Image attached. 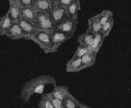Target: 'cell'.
Returning <instances> with one entry per match:
<instances>
[{
    "instance_id": "26",
    "label": "cell",
    "mask_w": 131,
    "mask_h": 108,
    "mask_svg": "<svg viewBox=\"0 0 131 108\" xmlns=\"http://www.w3.org/2000/svg\"><path fill=\"white\" fill-rule=\"evenodd\" d=\"M35 0H18V2L21 7H31Z\"/></svg>"
},
{
    "instance_id": "14",
    "label": "cell",
    "mask_w": 131,
    "mask_h": 108,
    "mask_svg": "<svg viewBox=\"0 0 131 108\" xmlns=\"http://www.w3.org/2000/svg\"><path fill=\"white\" fill-rule=\"evenodd\" d=\"M105 36L101 31L95 33L93 43L91 47L88 48L89 50L97 53L102 47Z\"/></svg>"
},
{
    "instance_id": "28",
    "label": "cell",
    "mask_w": 131,
    "mask_h": 108,
    "mask_svg": "<svg viewBox=\"0 0 131 108\" xmlns=\"http://www.w3.org/2000/svg\"><path fill=\"white\" fill-rule=\"evenodd\" d=\"M18 0H9V5H10V7H12L16 3H17Z\"/></svg>"
},
{
    "instance_id": "15",
    "label": "cell",
    "mask_w": 131,
    "mask_h": 108,
    "mask_svg": "<svg viewBox=\"0 0 131 108\" xmlns=\"http://www.w3.org/2000/svg\"><path fill=\"white\" fill-rule=\"evenodd\" d=\"M36 13V12L31 7H21V18L30 21L35 25Z\"/></svg>"
},
{
    "instance_id": "10",
    "label": "cell",
    "mask_w": 131,
    "mask_h": 108,
    "mask_svg": "<svg viewBox=\"0 0 131 108\" xmlns=\"http://www.w3.org/2000/svg\"><path fill=\"white\" fill-rule=\"evenodd\" d=\"M51 34L55 44L57 48H59V46L64 41H66L74 36V35L71 34H68L57 29L51 32Z\"/></svg>"
},
{
    "instance_id": "8",
    "label": "cell",
    "mask_w": 131,
    "mask_h": 108,
    "mask_svg": "<svg viewBox=\"0 0 131 108\" xmlns=\"http://www.w3.org/2000/svg\"><path fill=\"white\" fill-rule=\"evenodd\" d=\"M52 4L47 0H35L31 7L36 12H43L49 15Z\"/></svg>"
},
{
    "instance_id": "2",
    "label": "cell",
    "mask_w": 131,
    "mask_h": 108,
    "mask_svg": "<svg viewBox=\"0 0 131 108\" xmlns=\"http://www.w3.org/2000/svg\"><path fill=\"white\" fill-rule=\"evenodd\" d=\"M29 39L39 45L46 53L57 51L58 48L55 44L51 32L38 30Z\"/></svg>"
},
{
    "instance_id": "29",
    "label": "cell",
    "mask_w": 131,
    "mask_h": 108,
    "mask_svg": "<svg viewBox=\"0 0 131 108\" xmlns=\"http://www.w3.org/2000/svg\"><path fill=\"white\" fill-rule=\"evenodd\" d=\"M47 1L50 2V3H56L58 0H47Z\"/></svg>"
},
{
    "instance_id": "1",
    "label": "cell",
    "mask_w": 131,
    "mask_h": 108,
    "mask_svg": "<svg viewBox=\"0 0 131 108\" xmlns=\"http://www.w3.org/2000/svg\"><path fill=\"white\" fill-rule=\"evenodd\" d=\"M56 78L50 75H43L38 76L31 80L26 85L22 91L21 95L23 97L26 95L29 98L35 93L41 94L43 92L45 85L47 84H56Z\"/></svg>"
},
{
    "instance_id": "27",
    "label": "cell",
    "mask_w": 131,
    "mask_h": 108,
    "mask_svg": "<svg viewBox=\"0 0 131 108\" xmlns=\"http://www.w3.org/2000/svg\"><path fill=\"white\" fill-rule=\"evenodd\" d=\"M51 99L52 100V103L55 108H64L63 100L57 99Z\"/></svg>"
},
{
    "instance_id": "3",
    "label": "cell",
    "mask_w": 131,
    "mask_h": 108,
    "mask_svg": "<svg viewBox=\"0 0 131 108\" xmlns=\"http://www.w3.org/2000/svg\"><path fill=\"white\" fill-rule=\"evenodd\" d=\"M35 26L38 30L52 32L56 29V25L50 19L49 15L41 12H36Z\"/></svg>"
},
{
    "instance_id": "13",
    "label": "cell",
    "mask_w": 131,
    "mask_h": 108,
    "mask_svg": "<svg viewBox=\"0 0 131 108\" xmlns=\"http://www.w3.org/2000/svg\"><path fill=\"white\" fill-rule=\"evenodd\" d=\"M97 53L88 50L81 58L82 66L83 69L93 66L96 61Z\"/></svg>"
},
{
    "instance_id": "22",
    "label": "cell",
    "mask_w": 131,
    "mask_h": 108,
    "mask_svg": "<svg viewBox=\"0 0 131 108\" xmlns=\"http://www.w3.org/2000/svg\"><path fill=\"white\" fill-rule=\"evenodd\" d=\"M38 107L40 108H55L52 100L48 94L43 95L42 96Z\"/></svg>"
},
{
    "instance_id": "25",
    "label": "cell",
    "mask_w": 131,
    "mask_h": 108,
    "mask_svg": "<svg viewBox=\"0 0 131 108\" xmlns=\"http://www.w3.org/2000/svg\"><path fill=\"white\" fill-rule=\"evenodd\" d=\"M75 0H58L57 4L60 7L66 9Z\"/></svg>"
},
{
    "instance_id": "7",
    "label": "cell",
    "mask_w": 131,
    "mask_h": 108,
    "mask_svg": "<svg viewBox=\"0 0 131 108\" xmlns=\"http://www.w3.org/2000/svg\"><path fill=\"white\" fill-rule=\"evenodd\" d=\"M17 23L23 32L27 35V39H29L38 30L34 24L21 18L18 21Z\"/></svg>"
},
{
    "instance_id": "21",
    "label": "cell",
    "mask_w": 131,
    "mask_h": 108,
    "mask_svg": "<svg viewBox=\"0 0 131 108\" xmlns=\"http://www.w3.org/2000/svg\"><path fill=\"white\" fill-rule=\"evenodd\" d=\"M114 14L110 10H104L96 15L97 18L102 26L110 19L113 18Z\"/></svg>"
},
{
    "instance_id": "4",
    "label": "cell",
    "mask_w": 131,
    "mask_h": 108,
    "mask_svg": "<svg viewBox=\"0 0 131 108\" xmlns=\"http://www.w3.org/2000/svg\"><path fill=\"white\" fill-rule=\"evenodd\" d=\"M49 16L52 23L57 25L70 16L65 9L55 3L52 4Z\"/></svg>"
},
{
    "instance_id": "19",
    "label": "cell",
    "mask_w": 131,
    "mask_h": 108,
    "mask_svg": "<svg viewBox=\"0 0 131 108\" xmlns=\"http://www.w3.org/2000/svg\"><path fill=\"white\" fill-rule=\"evenodd\" d=\"M81 58L76 60H70L66 65V71L67 72H77L83 70Z\"/></svg>"
},
{
    "instance_id": "11",
    "label": "cell",
    "mask_w": 131,
    "mask_h": 108,
    "mask_svg": "<svg viewBox=\"0 0 131 108\" xmlns=\"http://www.w3.org/2000/svg\"><path fill=\"white\" fill-rule=\"evenodd\" d=\"M68 87L65 85L58 86L54 85V90L52 92L48 93L51 98L63 100L64 97L69 93Z\"/></svg>"
},
{
    "instance_id": "16",
    "label": "cell",
    "mask_w": 131,
    "mask_h": 108,
    "mask_svg": "<svg viewBox=\"0 0 131 108\" xmlns=\"http://www.w3.org/2000/svg\"><path fill=\"white\" fill-rule=\"evenodd\" d=\"M88 27L86 30L87 33L95 34L101 30L102 25L97 18L96 15L90 18L88 20Z\"/></svg>"
},
{
    "instance_id": "23",
    "label": "cell",
    "mask_w": 131,
    "mask_h": 108,
    "mask_svg": "<svg viewBox=\"0 0 131 108\" xmlns=\"http://www.w3.org/2000/svg\"><path fill=\"white\" fill-rule=\"evenodd\" d=\"M114 20L113 18H112L102 26L101 31L104 35L105 37L108 36L110 34L113 27L114 26Z\"/></svg>"
},
{
    "instance_id": "5",
    "label": "cell",
    "mask_w": 131,
    "mask_h": 108,
    "mask_svg": "<svg viewBox=\"0 0 131 108\" xmlns=\"http://www.w3.org/2000/svg\"><path fill=\"white\" fill-rule=\"evenodd\" d=\"M78 23V16H70L56 25V29L74 35Z\"/></svg>"
},
{
    "instance_id": "24",
    "label": "cell",
    "mask_w": 131,
    "mask_h": 108,
    "mask_svg": "<svg viewBox=\"0 0 131 108\" xmlns=\"http://www.w3.org/2000/svg\"><path fill=\"white\" fill-rule=\"evenodd\" d=\"M88 50V48L87 47L83 46H78L76 51L74 53V55L73 56L71 60H76L77 59L81 58L83 55L87 53Z\"/></svg>"
},
{
    "instance_id": "9",
    "label": "cell",
    "mask_w": 131,
    "mask_h": 108,
    "mask_svg": "<svg viewBox=\"0 0 131 108\" xmlns=\"http://www.w3.org/2000/svg\"><path fill=\"white\" fill-rule=\"evenodd\" d=\"M63 104L64 108H90V107L78 101L70 92L63 99Z\"/></svg>"
},
{
    "instance_id": "18",
    "label": "cell",
    "mask_w": 131,
    "mask_h": 108,
    "mask_svg": "<svg viewBox=\"0 0 131 108\" xmlns=\"http://www.w3.org/2000/svg\"><path fill=\"white\" fill-rule=\"evenodd\" d=\"M8 12L13 23L17 22L21 18V7L18 2L12 7H9Z\"/></svg>"
},
{
    "instance_id": "6",
    "label": "cell",
    "mask_w": 131,
    "mask_h": 108,
    "mask_svg": "<svg viewBox=\"0 0 131 108\" xmlns=\"http://www.w3.org/2000/svg\"><path fill=\"white\" fill-rule=\"evenodd\" d=\"M5 35L12 40H17L23 38H27V35L23 32L17 22L12 23Z\"/></svg>"
},
{
    "instance_id": "12",
    "label": "cell",
    "mask_w": 131,
    "mask_h": 108,
    "mask_svg": "<svg viewBox=\"0 0 131 108\" xmlns=\"http://www.w3.org/2000/svg\"><path fill=\"white\" fill-rule=\"evenodd\" d=\"M95 34L87 33L80 35L78 39L79 45L83 46L89 48L92 45L95 39Z\"/></svg>"
},
{
    "instance_id": "20",
    "label": "cell",
    "mask_w": 131,
    "mask_h": 108,
    "mask_svg": "<svg viewBox=\"0 0 131 108\" xmlns=\"http://www.w3.org/2000/svg\"><path fill=\"white\" fill-rule=\"evenodd\" d=\"M80 9V0H75L66 9V10L70 16H78V12Z\"/></svg>"
},
{
    "instance_id": "17",
    "label": "cell",
    "mask_w": 131,
    "mask_h": 108,
    "mask_svg": "<svg viewBox=\"0 0 131 108\" xmlns=\"http://www.w3.org/2000/svg\"><path fill=\"white\" fill-rule=\"evenodd\" d=\"M12 23L9 17V12L8 11L7 13L2 17L0 19V36L5 35Z\"/></svg>"
}]
</instances>
